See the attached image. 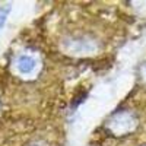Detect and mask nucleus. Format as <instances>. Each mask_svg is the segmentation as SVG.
<instances>
[{"instance_id":"1","label":"nucleus","mask_w":146,"mask_h":146,"mask_svg":"<svg viewBox=\"0 0 146 146\" xmlns=\"http://www.w3.org/2000/svg\"><path fill=\"white\" fill-rule=\"evenodd\" d=\"M136 124H137V120L131 113L120 111V113L114 114L111 118L108 120L107 127H108V130L111 131L113 135L124 136V135H129V133H131L133 130H135Z\"/></svg>"},{"instance_id":"2","label":"nucleus","mask_w":146,"mask_h":146,"mask_svg":"<svg viewBox=\"0 0 146 146\" xmlns=\"http://www.w3.org/2000/svg\"><path fill=\"white\" fill-rule=\"evenodd\" d=\"M13 67H15L18 75L29 78V76L35 75V73L38 72L40 62H38V58H36L35 56H32L29 53H23V54H19L15 58Z\"/></svg>"},{"instance_id":"3","label":"nucleus","mask_w":146,"mask_h":146,"mask_svg":"<svg viewBox=\"0 0 146 146\" xmlns=\"http://www.w3.org/2000/svg\"><path fill=\"white\" fill-rule=\"evenodd\" d=\"M67 50L73 54H91L96 51V44L88 36H73L66 41Z\"/></svg>"},{"instance_id":"4","label":"nucleus","mask_w":146,"mask_h":146,"mask_svg":"<svg viewBox=\"0 0 146 146\" xmlns=\"http://www.w3.org/2000/svg\"><path fill=\"white\" fill-rule=\"evenodd\" d=\"M140 72H142V78H143V80H146V63L142 66V70H140Z\"/></svg>"}]
</instances>
